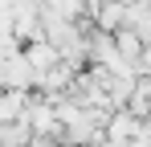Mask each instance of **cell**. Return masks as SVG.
<instances>
[{"instance_id":"1","label":"cell","mask_w":151,"mask_h":147,"mask_svg":"<svg viewBox=\"0 0 151 147\" xmlns=\"http://www.w3.org/2000/svg\"><path fill=\"white\" fill-rule=\"evenodd\" d=\"M0 86L4 90H29V86H37V70L25 61V53H12L8 61H0Z\"/></svg>"},{"instance_id":"2","label":"cell","mask_w":151,"mask_h":147,"mask_svg":"<svg viewBox=\"0 0 151 147\" xmlns=\"http://www.w3.org/2000/svg\"><path fill=\"white\" fill-rule=\"evenodd\" d=\"M25 61L37 70V78H41L45 70H53V66L61 61V53H57V45H49V41L41 37V41H29L25 45Z\"/></svg>"}]
</instances>
